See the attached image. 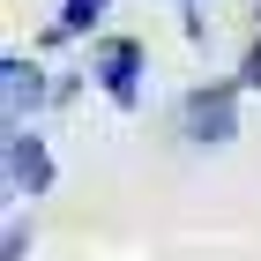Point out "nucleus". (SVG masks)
<instances>
[{"instance_id": "nucleus-1", "label": "nucleus", "mask_w": 261, "mask_h": 261, "mask_svg": "<svg viewBox=\"0 0 261 261\" xmlns=\"http://www.w3.org/2000/svg\"><path fill=\"white\" fill-rule=\"evenodd\" d=\"M239 90H246V82H201V90H187V105H179V135L201 142V149L231 142V135H239Z\"/></svg>"}, {"instance_id": "nucleus-2", "label": "nucleus", "mask_w": 261, "mask_h": 261, "mask_svg": "<svg viewBox=\"0 0 261 261\" xmlns=\"http://www.w3.org/2000/svg\"><path fill=\"white\" fill-rule=\"evenodd\" d=\"M90 75H97V90L120 105V112H135L142 105V45L135 38H105L97 53H90Z\"/></svg>"}, {"instance_id": "nucleus-3", "label": "nucleus", "mask_w": 261, "mask_h": 261, "mask_svg": "<svg viewBox=\"0 0 261 261\" xmlns=\"http://www.w3.org/2000/svg\"><path fill=\"white\" fill-rule=\"evenodd\" d=\"M8 194H53V149L38 127H8Z\"/></svg>"}, {"instance_id": "nucleus-4", "label": "nucleus", "mask_w": 261, "mask_h": 261, "mask_svg": "<svg viewBox=\"0 0 261 261\" xmlns=\"http://www.w3.org/2000/svg\"><path fill=\"white\" fill-rule=\"evenodd\" d=\"M45 97H53L45 67H38V60H22V53H8V60H0V105H8V127H22Z\"/></svg>"}, {"instance_id": "nucleus-5", "label": "nucleus", "mask_w": 261, "mask_h": 261, "mask_svg": "<svg viewBox=\"0 0 261 261\" xmlns=\"http://www.w3.org/2000/svg\"><path fill=\"white\" fill-rule=\"evenodd\" d=\"M105 15V0H60V15H53V30H45V45H67V38H82L90 22Z\"/></svg>"}, {"instance_id": "nucleus-6", "label": "nucleus", "mask_w": 261, "mask_h": 261, "mask_svg": "<svg viewBox=\"0 0 261 261\" xmlns=\"http://www.w3.org/2000/svg\"><path fill=\"white\" fill-rule=\"evenodd\" d=\"M30 254V224H8V231H0V261H22Z\"/></svg>"}, {"instance_id": "nucleus-7", "label": "nucleus", "mask_w": 261, "mask_h": 261, "mask_svg": "<svg viewBox=\"0 0 261 261\" xmlns=\"http://www.w3.org/2000/svg\"><path fill=\"white\" fill-rule=\"evenodd\" d=\"M239 82H246V90H261V38L246 45V60H239Z\"/></svg>"}, {"instance_id": "nucleus-8", "label": "nucleus", "mask_w": 261, "mask_h": 261, "mask_svg": "<svg viewBox=\"0 0 261 261\" xmlns=\"http://www.w3.org/2000/svg\"><path fill=\"white\" fill-rule=\"evenodd\" d=\"M187 8H194V0H187Z\"/></svg>"}]
</instances>
